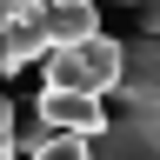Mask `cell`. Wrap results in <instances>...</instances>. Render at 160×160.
I'll list each match as a JSON object with an SVG mask.
<instances>
[{
  "label": "cell",
  "mask_w": 160,
  "mask_h": 160,
  "mask_svg": "<svg viewBox=\"0 0 160 160\" xmlns=\"http://www.w3.org/2000/svg\"><path fill=\"white\" fill-rule=\"evenodd\" d=\"M53 33H47V0H27L13 13V27H0V73H20L27 60H47Z\"/></svg>",
  "instance_id": "4"
},
{
  "label": "cell",
  "mask_w": 160,
  "mask_h": 160,
  "mask_svg": "<svg viewBox=\"0 0 160 160\" xmlns=\"http://www.w3.org/2000/svg\"><path fill=\"white\" fill-rule=\"evenodd\" d=\"M120 113L93 133V160H160V33H140L120 47L113 80Z\"/></svg>",
  "instance_id": "1"
},
{
  "label": "cell",
  "mask_w": 160,
  "mask_h": 160,
  "mask_svg": "<svg viewBox=\"0 0 160 160\" xmlns=\"http://www.w3.org/2000/svg\"><path fill=\"white\" fill-rule=\"evenodd\" d=\"M33 120L40 127H67V133H100L107 127V107H100V93H80V87H40L33 100Z\"/></svg>",
  "instance_id": "3"
},
{
  "label": "cell",
  "mask_w": 160,
  "mask_h": 160,
  "mask_svg": "<svg viewBox=\"0 0 160 160\" xmlns=\"http://www.w3.org/2000/svg\"><path fill=\"white\" fill-rule=\"evenodd\" d=\"M27 160H93V140L87 133H67V127H47L27 147Z\"/></svg>",
  "instance_id": "6"
},
{
  "label": "cell",
  "mask_w": 160,
  "mask_h": 160,
  "mask_svg": "<svg viewBox=\"0 0 160 160\" xmlns=\"http://www.w3.org/2000/svg\"><path fill=\"white\" fill-rule=\"evenodd\" d=\"M27 7V0H0V27H13V13Z\"/></svg>",
  "instance_id": "9"
},
{
  "label": "cell",
  "mask_w": 160,
  "mask_h": 160,
  "mask_svg": "<svg viewBox=\"0 0 160 160\" xmlns=\"http://www.w3.org/2000/svg\"><path fill=\"white\" fill-rule=\"evenodd\" d=\"M113 80H120V40H107V33L47 47V87H80V93H100V100H107Z\"/></svg>",
  "instance_id": "2"
},
{
  "label": "cell",
  "mask_w": 160,
  "mask_h": 160,
  "mask_svg": "<svg viewBox=\"0 0 160 160\" xmlns=\"http://www.w3.org/2000/svg\"><path fill=\"white\" fill-rule=\"evenodd\" d=\"M47 33H53V47L100 33V0H47Z\"/></svg>",
  "instance_id": "5"
},
{
  "label": "cell",
  "mask_w": 160,
  "mask_h": 160,
  "mask_svg": "<svg viewBox=\"0 0 160 160\" xmlns=\"http://www.w3.org/2000/svg\"><path fill=\"white\" fill-rule=\"evenodd\" d=\"M0 160H20V140H13V100L0 93Z\"/></svg>",
  "instance_id": "8"
},
{
  "label": "cell",
  "mask_w": 160,
  "mask_h": 160,
  "mask_svg": "<svg viewBox=\"0 0 160 160\" xmlns=\"http://www.w3.org/2000/svg\"><path fill=\"white\" fill-rule=\"evenodd\" d=\"M107 7H127L140 33H160V0H107Z\"/></svg>",
  "instance_id": "7"
}]
</instances>
